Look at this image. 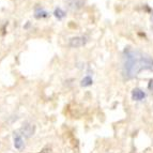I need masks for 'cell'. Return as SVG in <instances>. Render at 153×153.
Segmentation results:
<instances>
[{
  "instance_id": "obj_1",
  "label": "cell",
  "mask_w": 153,
  "mask_h": 153,
  "mask_svg": "<svg viewBox=\"0 0 153 153\" xmlns=\"http://www.w3.org/2000/svg\"><path fill=\"white\" fill-rule=\"evenodd\" d=\"M153 69V58L138 49L126 47L122 57V75L124 79H132L140 72Z\"/></svg>"
},
{
  "instance_id": "obj_2",
  "label": "cell",
  "mask_w": 153,
  "mask_h": 153,
  "mask_svg": "<svg viewBox=\"0 0 153 153\" xmlns=\"http://www.w3.org/2000/svg\"><path fill=\"white\" fill-rule=\"evenodd\" d=\"M34 132H36V125L32 124V123L29 122V121L24 123L23 126H22L21 130H19L21 135L25 138H30L31 136H33Z\"/></svg>"
},
{
  "instance_id": "obj_3",
  "label": "cell",
  "mask_w": 153,
  "mask_h": 153,
  "mask_svg": "<svg viewBox=\"0 0 153 153\" xmlns=\"http://www.w3.org/2000/svg\"><path fill=\"white\" fill-rule=\"evenodd\" d=\"M87 42H88L87 36H75V38H72L70 40L69 45L72 48H79V47L86 45Z\"/></svg>"
},
{
  "instance_id": "obj_4",
  "label": "cell",
  "mask_w": 153,
  "mask_h": 153,
  "mask_svg": "<svg viewBox=\"0 0 153 153\" xmlns=\"http://www.w3.org/2000/svg\"><path fill=\"white\" fill-rule=\"evenodd\" d=\"M13 145H14L16 150H18V151H22L24 148H25L24 137L21 135V133L19 132L13 133Z\"/></svg>"
},
{
  "instance_id": "obj_5",
  "label": "cell",
  "mask_w": 153,
  "mask_h": 153,
  "mask_svg": "<svg viewBox=\"0 0 153 153\" xmlns=\"http://www.w3.org/2000/svg\"><path fill=\"white\" fill-rule=\"evenodd\" d=\"M86 0H65L68 9L71 11H78L85 5Z\"/></svg>"
},
{
  "instance_id": "obj_6",
  "label": "cell",
  "mask_w": 153,
  "mask_h": 153,
  "mask_svg": "<svg viewBox=\"0 0 153 153\" xmlns=\"http://www.w3.org/2000/svg\"><path fill=\"white\" fill-rule=\"evenodd\" d=\"M147 94H146V92L143 91V89L140 88H135V89H133L132 91V99L136 102H139V101H143V100L146 99Z\"/></svg>"
},
{
  "instance_id": "obj_7",
  "label": "cell",
  "mask_w": 153,
  "mask_h": 153,
  "mask_svg": "<svg viewBox=\"0 0 153 153\" xmlns=\"http://www.w3.org/2000/svg\"><path fill=\"white\" fill-rule=\"evenodd\" d=\"M48 12L43 9L42 7H36V11H34V17L38 18V19H41V18H46L48 17Z\"/></svg>"
},
{
  "instance_id": "obj_8",
  "label": "cell",
  "mask_w": 153,
  "mask_h": 153,
  "mask_svg": "<svg viewBox=\"0 0 153 153\" xmlns=\"http://www.w3.org/2000/svg\"><path fill=\"white\" fill-rule=\"evenodd\" d=\"M54 15L57 19L61 21V19H63V18L66 16V13L64 12L61 8H57V9H55V11H54Z\"/></svg>"
},
{
  "instance_id": "obj_9",
  "label": "cell",
  "mask_w": 153,
  "mask_h": 153,
  "mask_svg": "<svg viewBox=\"0 0 153 153\" xmlns=\"http://www.w3.org/2000/svg\"><path fill=\"white\" fill-rule=\"evenodd\" d=\"M93 84V79L90 75H87V76H85L84 78L82 79V82H80V86L82 87H89L91 85Z\"/></svg>"
},
{
  "instance_id": "obj_10",
  "label": "cell",
  "mask_w": 153,
  "mask_h": 153,
  "mask_svg": "<svg viewBox=\"0 0 153 153\" xmlns=\"http://www.w3.org/2000/svg\"><path fill=\"white\" fill-rule=\"evenodd\" d=\"M148 89L153 93V79H150V82L148 84Z\"/></svg>"
},
{
  "instance_id": "obj_11",
  "label": "cell",
  "mask_w": 153,
  "mask_h": 153,
  "mask_svg": "<svg viewBox=\"0 0 153 153\" xmlns=\"http://www.w3.org/2000/svg\"><path fill=\"white\" fill-rule=\"evenodd\" d=\"M151 21H152V28H153V11H152V15H151Z\"/></svg>"
},
{
  "instance_id": "obj_12",
  "label": "cell",
  "mask_w": 153,
  "mask_h": 153,
  "mask_svg": "<svg viewBox=\"0 0 153 153\" xmlns=\"http://www.w3.org/2000/svg\"><path fill=\"white\" fill-rule=\"evenodd\" d=\"M40 153H48V152H47V151H46V150H43V151H41V152H40Z\"/></svg>"
}]
</instances>
